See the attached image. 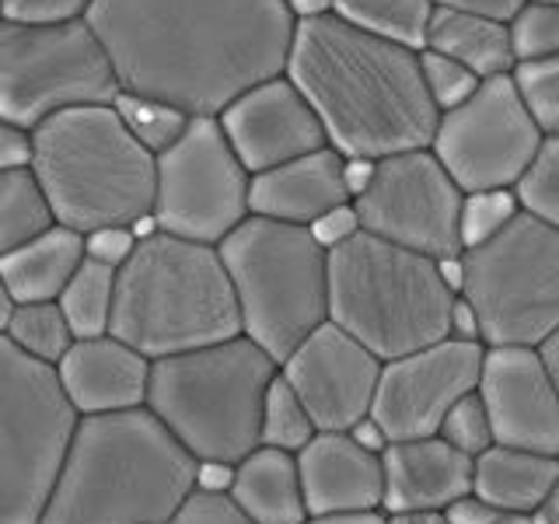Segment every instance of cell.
<instances>
[{"instance_id": "680465c9", "label": "cell", "mask_w": 559, "mask_h": 524, "mask_svg": "<svg viewBox=\"0 0 559 524\" xmlns=\"http://www.w3.org/2000/svg\"><path fill=\"white\" fill-rule=\"evenodd\" d=\"M546 4H559V0H546Z\"/></svg>"}, {"instance_id": "e575fe53", "label": "cell", "mask_w": 559, "mask_h": 524, "mask_svg": "<svg viewBox=\"0 0 559 524\" xmlns=\"http://www.w3.org/2000/svg\"><path fill=\"white\" fill-rule=\"evenodd\" d=\"M518 200L528 214L559 227V136H546L532 168L518 182Z\"/></svg>"}, {"instance_id": "277c9868", "label": "cell", "mask_w": 559, "mask_h": 524, "mask_svg": "<svg viewBox=\"0 0 559 524\" xmlns=\"http://www.w3.org/2000/svg\"><path fill=\"white\" fill-rule=\"evenodd\" d=\"M112 336L151 360L241 336V308L221 245L154 231L116 270Z\"/></svg>"}, {"instance_id": "1f68e13d", "label": "cell", "mask_w": 559, "mask_h": 524, "mask_svg": "<svg viewBox=\"0 0 559 524\" xmlns=\"http://www.w3.org/2000/svg\"><path fill=\"white\" fill-rule=\"evenodd\" d=\"M112 105H116V112L122 116V122L130 127V133L144 147H151L154 154H162L165 147H171L175 140L182 136V130L189 127V119H192V112L179 109L175 102L154 98V95H140V92H119Z\"/></svg>"}, {"instance_id": "4dcf8cb0", "label": "cell", "mask_w": 559, "mask_h": 524, "mask_svg": "<svg viewBox=\"0 0 559 524\" xmlns=\"http://www.w3.org/2000/svg\"><path fill=\"white\" fill-rule=\"evenodd\" d=\"M314 433H319V427H314L305 398L297 395V389L284 378V371H276L270 392H266V406H262V437H259V444L297 454Z\"/></svg>"}, {"instance_id": "f546056e", "label": "cell", "mask_w": 559, "mask_h": 524, "mask_svg": "<svg viewBox=\"0 0 559 524\" xmlns=\"http://www.w3.org/2000/svg\"><path fill=\"white\" fill-rule=\"evenodd\" d=\"M4 336L22 349V354H28L32 360H43L49 367H57L67 357V349L78 343L60 301H17Z\"/></svg>"}, {"instance_id": "db71d44e", "label": "cell", "mask_w": 559, "mask_h": 524, "mask_svg": "<svg viewBox=\"0 0 559 524\" xmlns=\"http://www.w3.org/2000/svg\"><path fill=\"white\" fill-rule=\"evenodd\" d=\"M287 4L294 8L297 17H308V14H325V11H332V4H336V0H287Z\"/></svg>"}, {"instance_id": "c3c4849f", "label": "cell", "mask_w": 559, "mask_h": 524, "mask_svg": "<svg viewBox=\"0 0 559 524\" xmlns=\"http://www.w3.org/2000/svg\"><path fill=\"white\" fill-rule=\"evenodd\" d=\"M451 336L454 340H479L483 343V329H479V314L465 297H454V311H451Z\"/></svg>"}, {"instance_id": "3957f363", "label": "cell", "mask_w": 559, "mask_h": 524, "mask_svg": "<svg viewBox=\"0 0 559 524\" xmlns=\"http://www.w3.org/2000/svg\"><path fill=\"white\" fill-rule=\"evenodd\" d=\"M197 458L147 406L78 416L39 524H168Z\"/></svg>"}, {"instance_id": "f5cc1de1", "label": "cell", "mask_w": 559, "mask_h": 524, "mask_svg": "<svg viewBox=\"0 0 559 524\" xmlns=\"http://www.w3.org/2000/svg\"><path fill=\"white\" fill-rule=\"evenodd\" d=\"M542 349V360H546V367H549V374H552V381H556V389H559V329L552 332V336L538 346Z\"/></svg>"}, {"instance_id": "9f6ffc18", "label": "cell", "mask_w": 559, "mask_h": 524, "mask_svg": "<svg viewBox=\"0 0 559 524\" xmlns=\"http://www.w3.org/2000/svg\"><path fill=\"white\" fill-rule=\"evenodd\" d=\"M538 524H559V486H556V493L549 497V503L538 511Z\"/></svg>"}, {"instance_id": "bcb514c9", "label": "cell", "mask_w": 559, "mask_h": 524, "mask_svg": "<svg viewBox=\"0 0 559 524\" xmlns=\"http://www.w3.org/2000/svg\"><path fill=\"white\" fill-rule=\"evenodd\" d=\"M235 465L231 462H197V489L206 493H231Z\"/></svg>"}, {"instance_id": "f1b7e54d", "label": "cell", "mask_w": 559, "mask_h": 524, "mask_svg": "<svg viewBox=\"0 0 559 524\" xmlns=\"http://www.w3.org/2000/svg\"><path fill=\"white\" fill-rule=\"evenodd\" d=\"M433 0H336L332 11L357 28H367L381 39L402 43L409 49L427 46V28L433 17Z\"/></svg>"}, {"instance_id": "74e56055", "label": "cell", "mask_w": 559, "mask_h": 524, "mask_svg": "<svg viewBox=\"0 0 559 524\" xmlns=\"http://www.w3.org/2000/svg\"><path fill=\"white\" fill-rule=\"evenodd\" d=\"M437 433H441L448 444H454L459 451H465L468 458H479V454H483L486 448H493V444H497L493 419H489V409H486V402H483L479 389L454 402V406L448 409V416H444L441 430H437Z\"/></svg>"}, {"instance_id": "d6a6232c", "label": "cell", "mask_w": 559, "mask_h": 524, "mask_svg": "<svg viewBox=\"0 0 559 524\" xmlns=\"http://www.w3.org/2000/svg\"><path fill=\"white\" fill-rule=\"evenodd\" d=\"M511 43L518 63L559 57V4L546 0H528L511 17Z\"/></svg>"}, {"instance_id": "8992f818", "label": "cell", "mask_w": 559, "mask_h": 524, "mask_svg": "<svg viewBox=\"0 0 559 524\" xmlns=\"http://www.w3.org/2000/svg\"><path fill=\"white\" fill-rule=\"evenodd\" d=\"M454 294L441 262L360 231L329 249V322L381 360L451 336Z\"/></svg>"}, {"instance_id": "30bf717a", "label": "cell", "mask_w": 559, "mask_h": 524, "mask_svg": "<svg viewBox=\"0 0 559 524\" xmlns=\"http://www.w3.org/2000/svg\"><path fill=\"white\" fill-rule=\"evenodd\" d=\"M116 67L87 17H0V116L35 130L78 105H112Z\"/></svg>"}, {"instance_id": "9a60e30c", "label": "cell", "mask_w": 559, "mask_h": 524, "mask_svg": "<svg viewBox=\"0 0 559 524\" xmlns=\"http://www.w3.org/2000/svg\"><path fill=\"white\" fill-rule=\"evenodd\" d=\"M483 360L486 343L454 336L384 360L371 416L381 419L392 441L433 437L454 402L479 389Z\"/></svg>"}, {"instance_id": "d4e9b609", "label": "cell", "mask_w": 559, "mask_h": 524, "mask_svg": "<svg viewBox=\"0 0 559 524\" xmlns=\"http://www.w3.org/2000/svg\"><path fill=\"white\" fill-rule=\"evenodd\" d=\"M84 255V235L67 224H52L22 249L0 255V276L14 301H57Z\"/></svg>"}, {"instance_id": "484cf974", "label": "cell", "mask_w": 559, "mask_h": 524, "mask_svg": "<svg viewBox=\"0 0 559 524\" xmlns=\"http://www.w3.org/2000/svg\"><path fill=\"white\" fill-rule=\"evenodd\" d=\"M427 49L448 52L462 60L468 70L486 78L514 74L518 57L511 43V22L489 14L454 11V8H433L430 28H427Z\"/></svg>"}, {"instance_id": "d6986e66", "label": "cell", "mask_w": 559, "mask_h": 524, "mask_svg": "<svg viewBox=\"0 0 559 524\" xmlns=\"http://www.w3.org/2000/svg\"><path fill=\"white\" fill-rule=\"evenodd\" d=\"M151 364L154 360L136 346L105 332V336L78 340L70 346L57 364V378L78 416L127 413L147 406Z\"/></svg>"}, {"instance_id": "7bdbcfd3", "label": "cell", "mask_w": 559, "mask_h": 524, "mask_svg": "<svg viewBox=\"0 0 559 524\" xmlns=\"http://www.w3.org/2000/svg\"><path fill=\"white\" fill-rule=\"evenodd\" d=\"M311 227V235L319 238V245H325V249H336V245L349 241L354 235H360L364 227H360V214H357V206L354 203H343V206H332L325 210V214L308 224Z\"/></svg>"}, {"instance_id": "ffe728a7", "label": "cell", "mask_w": 559, "mask_h": 524, "mask_svg": "<svg viewBox=\"0 0 559 524\" xmlns=\"http://www.w3.org/2000/svg\"><path fill=\"white\" fill-rule=\"evenodd\" d=\"M297 472L314 514L384 511V465L381 454L360 448L349 430H319L297 451Z\"/></svg>"}, {"instance_id": "ee69618b", "label": "cell", "mask_w": 559, "mask_h": 524, "mask_svg": "<svg viewBox=\"0 0 559 524\" xmlns=\"http://www.w3.org/2000/svg\"><path fill=\"white\" fill-rule=\"evenodd\" d=\"M32 168V130L0 116V171Z\"/></svg>"}, {"instance_id": "681fc988", "label": "cell", "mask_w": 559, "mask_h": 524, "mask_svg": "<svg viewBox=\"0 0 559 524\" xmlns=\"http://www.w3.org/2000/svg\"><path fill=\"white\" fill-rule=\"evenodd\" d=\"M374 157H346V186L354 192V200L360 192L371 186V175H374Z\"/></svg>"}, {"instance_id": "ac0fdd59", "label": "cell", "mask_w": 559, "mask_h": 524, "mask_svg": "<svg viewBox=\"0 0 559 524\" xmlns=\"http://www.w3.org/2000/svg\"><path fill=\"white\" fill-rule=\"evenodd\" d=\"M479 395L497 444L559 454V389L538 346H486Z\"/></svg>"}, {"instance_id": "cb8c5ba5", "label": "cell", "mask_w": 559, "mask_h": 524, "mask_svg": "<svg viewBox=\"0 0 559 524\" xmlns=\"http://www.w3.org/2000/svg\"><path fill=\"white\" fill-rule=\"evenodd\" d=\"M231 497L255 524H305L308 503L297 472V454L259 444L235 465Z\"/></svg>"}, {"instance_id": "ab89813d", "label": "cell", "mask_w": 559, "mask_h": 524, "mask_svg": "<svg viewBox=\"0 0 559 524\" xmlns=\"http://www.w3.org/2000/svg\"><path fill=\"white\" fill-rule=\"evenodd\" d=\"M136 231L133 227H98V231L84 235V252L87 259L95 262H105V266L119 270L122 262H127L136 249Z\"/></svg>"}, {"instance_id": "4fadbf2b", "label": "cell", "mask_w": 559, "mask_h": 524, "mask_svg": "<svg viewBox=\"0 0 559 524\" xmlns=\"http://www.w3.org/2000/svg\"><path fill=\"white\" fill-rule=\"evenodd\" d=\"M546 133L524 102L514 74L486 78L476 95L441 112L430 151L462 192L518 189Z\"/></svg>"}, {"instance_id": "4316f807", "label": "cell", "mask_w": 559, "mask_h": 524, "mask_svg": "<svg viewBox=\"0 0 559 524\" xmlns=\"http://www.w3.org/2000/svg\"><path fill=\"white\" fill-rule=\"evenodd\" d=\"M52 224V203L32 168L0 171V255L22 249L25 241L39 238Z\"/></svg>"}, {"instance_id": "11a10c76", "label": "cell", "mask_w": 559, "mask_h": 524, "mask_svg": "<svg viewBox=\"0 0 559 524\" xmlns=\"http://www.w3.org/2000/svg\"><path fill=\"white\" fill-rule=\"evenodd\" d=\"M14 297H11V290H8V284H4V276H0V336H4V329H8V322H11V311H14Z\"/></svg>"}, {"instance_id": "836d02e7", "label": "cell", "mask_w": 559, "mask_h": 524, "mask_svg": "<svg viewBox=\"0 0 559 524\" xmlns=\"http://www.w3.org/2000/svg\"><path fill=\"white\" fill-rule=\"evenodd\" d=\"M518 210H521L518 189L465 192V200H462V241H465V249L503 231V227L518 217Z\"/></svg>"}, {"instance_id": "2e32d148", "label": "cell", "mask_w": 559, "mask_h": 524, "mask_svg": "<svg viewBox=\"0 0 559 524\" xmlns=\"http://www.w3.org/2000/svg\"><path fill=\"white\" fill-rule=\"evenodd\" d=\"M384 360L336 322H325L280 364L319 430H349L371 413Z\"/></svg>"}, {"instance_id": "5b68a950", "label": "cell", "mask_w": 559, "mask_h": 524, "mask_svg": "<svg viewBox=\"0 0 559 524\" xmlns=\"http://www.w3.org/2000/svg\"><path fill=\"white\" fill-rule=\"evenodd\" d=\"M32 171L60 224L92 235L154 214L157 154L130 133L116 105H78L32 130Z\"/></svg>"}, {"instance_id": "6da1fadb", "label": "cell", "mask_w": 559, "mask_h": 524, "mask_svg": "<svg viewBox=\"0 0 559 524\" xmlns=\"http://www.w3.org/2000/svg\"><path fill=\"white\" fill-rule=\"evenodd\" d=\"M87 22L122 92L217 116L287 70L297 14L287 0H95Z\"/></svg>"}, {"instance_id": "9c48e42d", "label": "cell", "mask_w": 559, "mask_h": 524, "mask_svg": "<svg viewBox=\"0 0 559 524\" xmlns=\"http://www.w3.org/2000/svg\"><path fill=\"white\" fill-rule=\"evenodd\" d=\"M462 297L486 346H542L559 329V227L528 210L462 252Z\"/></svg>"}, {"instance_id": "603a6c76", "label": "cell", "mask_w": 559, "mask_h": 524, "mask_svg": "<svg viewBox=\"0 0 559 524\" xmlns=\"http://www.w3.org/2000/svg\"><path fill=\"white\" fill-rule=\"evenodd\" d=\"M559 486V454L493 444L476 458L472 493L507 511L538 514Z\"/></svg>"}, {"instance_id": "6f0895ef", "label": "cell", "mask_w": 559, "mask_h": 524, "mask_svg": "<svg viewBox=\"0 0 559 524\" xmlns=\"http://www.w3.org/2000/svg\"><path fill=\"white\" fill-rule=\"evenodd\" d=\"M0 17H4V0H0Z\"/></svg>"}, {"instance_id": "f6af8a7d", "label": "cell", "mask_w": 559, "mask_h": 524, "mask_svg": "<svg viewBox=\"0 0 559 524\" xmlns=\"http://www.w3.org/2000/svg\"><path fill=\"white\" fill-rule=\"evenodd\" d=\"M437 8H454V11H472V14H489L500 17V22H511V17L528 4V0H433Z\"/></svg>"}, {"instance_id": "83f0119b", "label": "cell", "mask_w": 559, "mask_h": 524, "mask_svg": "<svg viewBox=\"0 0 559 524\" xmlns=\"http://www.w3.org/2000/svg\"><path fill=\"white\" fill-rule=\"evenodd\" d=\"M57 301L78 340L105 336L112 325V308H116V270L84 255V262L70 276V284L63 287Z\"/></svg>"}, {"instance_id": "e0dca14e", "label": "cell", "mask_w": 559, "mask_h": 524, "mask_svg": "<svg viewBox=\"0 0 559 524\" xmlns=\"http://www.w3.org/2000/svg\"><path fill=\"white\" fill-rule=\"evenodd\" d=\"M217 119L252 175L329 144L314 105L287 74H276L241 92L235 102L224 105Z\"/></svg>"}, {"instance_id": "60d3db41", "label": "cell", "mask_w": 559, "mask_h": 524, "mask_svg": "<svg viewBox=\"0 0 559 524\" xmlns=\"http://www.w3.org/2000/svg\"><path fill=\"white\" fill-rule=\"evenodd\" d=\"M448 517L454 524H538V514H521V511H507L489 500H479L476 493L462 497L459 503L448 507Z\"/></svg>"}, {"instance_id": "f35d334b", "label": "cell", "mask_w": 559, "mask_h": 524, "mask_svg": "<svg viewBox=\"0 0 559 524\" xmlns=\"http://www.w3.org/2000/svg\"><path fill=\"white\" fill-rule=\"evenodd\" d=\"M168 524H255L241 511L231 493H206V489H192L186 503L179 507Z\"/></svg>"}, {"instance_id": "7c38bea8", "label": "cell", "mask_w": 559, "mask_h": 524, "mask_svg": "<svg viewBox=\"0 0 559 524\" xmlns=\"http://www.w3.org/2000/svg\"><path fill=\"white\" fill-rule=\"evenodd\" d=\"M252 171L217 116H192L182 136L157 154L154 221L162 231L221 245L252 217Z\"/></svg>"}, {"instance_id": "5bb4252c", "label": "cell", "mask_w": 559, "mask_h": 524, "mask_svg": "<svg viewBox=\"0 0 559 524\" xmlns=\"http://www.w3.org/2000/svg\"><path fill=\"white\" fill-rule=\"evenodd\" d=\"M462 186L430 147L378 157L371 186L354 200L360 227L430 259L465 252Z\"/></svg>"}, {"instance_id": "7a4b0ae2", "label": "cell", "mask_w": 559, "mask_h": 524, "mask_svg": "<svg viewBox=\"0 0 559 524\" xmlns=\"http://www.w3.org/2000/svg\"><path fill=\"white\" fill-rule=\"evenodd\" d=\"M284 74L319 112L343 157H389L430 147L441 109L433 105L419 49L357 28L336 11L297 17Z\"/></svg>"}, {"instance_id": "f907efd6", "label": "cell", "mask_w": 559, "mask_h": 524, "mask_svg": "<svg viewBox=\"0 0 559 524\" xmlns=\"http://www.w3.org/2000/svg\"><path fill=\"white\" fill-rule=\"evenodd\" d=\"M305 524H389L384 511H349V514H314Z\"/></svg>"}, {"instance_id": "8d00e7d4", "label": "cell", "mask_w": 559, "mask_h": 524, "mask_svg": "<svg viewBox=\"0 0 559 524\" xmlns=\"http://www.w3.org/2000/svg\"><path fill=\"white\" fill-rule=\"evenodd\" d=\"M514 81L546 136H559V57L514 67Z\"/></svg>"}, {"instance_id": "8fae6325", "label": "cell", "mask_w": 559, "mask_h": 524, "mask_svg": "<svg viewBox=\"0 0 559 524\" xmlns=\"http://www.w3.org/2000/svg\"><path fill=\"white\" fill-rule=\"evenodd\" d=\"M74 427L57 367L0 336V524H39Z\"/></svg>"}, {"instance_id": "ba28073f", "label": "cell", "mask_w": 559, "mask_h": 524, "mask_svg": "<svg viewBox=\"0 0 559 524\" xmlns=\"http://www.w3.org/2000/svg\"><path fill=\"white\" fill-rule=\"evenodd\" d=\"M241 332L280 364L329 322V249L308 224L252 214L221 241Z\"/></svg>"}, {"instance_id": "816d5d0a", "label": "cell", "mask_w": 559, "mask_h": 524, "mask_svg": "<svg viewBox=\"0 0 559 524\" xmlns=\"http://www.w3.org/2000/svg\"><path fill=\"white\" fill-rule=\"evenodd\" d=\"M389 524H454L448 511H409V514H389Z\"/></svg>"}, {"instance_id": "7402d4cb", "label": "cell", "mask_w": 559, "mask_h": 524, "mask_svg": "<svg viewBox=\"0 0 559 524\" xmlns=\"http://www.w3.org/2000/svg\"><path fill=\"white\" fill-rule=\"evenodd\" d=\"M252 214L290 221V224H314L325 210L354 203V192L346 186V157L325 144L311 154L294 157L276 168L252 175Z\"/></svg>"}, {"instance_id": "52a82bcc", "label": "cell", "mask_w": 559, "mask_h": 524, "mask_svg": "<svg viewBox=\"0 0 559 524\" xmlns=\"http://www.w3.org/2000/svg\"><path fill=\"white\" fill-rule=\"evenodd\" d=\"M280 360L241 332L235 340L151 364L147 409L197 462H231L259 448L262 406Z\"/></svg>"}, {"instance_id": "7dc6e473", "label": "cell", "mask_w": 559, "mask_h": 524, "mask_svg": "<svg viewBox=\"0 0 559 524\" xmlns=\"http://www.w3.org/2000/svg\"><path fill=\"white\" fill-rule=\"evenodd\" d=\"M349 437H354V441H357L360 448L374 451V454H384V451H389V444H392L389 430H384V427H381V419L371 416V413H367L364 419H357V424L349 427Z\"/></svg>"}, {"instance_id": "44dd1931", "label": "cell", "mask_w": 559, "mask_h": 524, "mask_svg": "<svg viewBox=\"0 0 559 524\" xmlns=\"http://www.w3.org/2000/svg\"><path fill=\"white\" fill-rule=\"evenodd\" d=\"M384 465V514L448 511L472 493L476 458L448 444L441 433L392 441L381 454Z\"/></svg>"}, {"instance_id": "d590c367", "label": "cell", "mask_w": 559, "mask_h": 524, "mask_svg": "<svg viewBox=\"0 0 559 524\" xmlns=\"http://www.w3.org/2000/svg\"><path fill=\"white\" fill-rule=\"evenodd\" d=\"M419 70H424V81H427V92L433 98V105L441 112L462 105L465 98L476 95V87L483 84V78L476 70H468L462 60L448 57V52H437V49H419Z\"/></svg>"}, {"instance_id": "b9f144b4", "label": "cell", "mask_w": 559, "mask_h": 524, "mask_svg": "<svg viewBox=\"0 0 559 524\" xmlns=\"http://www.w3.org/2000/svg\"><path fill=\"white\" fill-rule=\"evenodd\" d=\"M95 0H4V17H28V22H63L84 17Z\"/></svg>"}]
</instances>
